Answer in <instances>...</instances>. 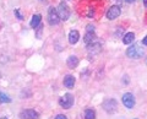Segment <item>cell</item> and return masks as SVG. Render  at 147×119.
Returning a JSON list of instances; mask_svg holds the SVG:
<instances>
[{
  "mask_svg": "<svg viewBox=\"0 0 147 119\" xmlns=\"http://www.w3.org/2000/svg\"><path fill=\"white\" fill-rule=\"evenodd\" d=\"M85 119H96V112L91 108H87L85 111Z\"/></svg>",
  "mask_w": 147,
  "mask_h": 119,
  "instance_id": "16",
  "label": "cell"
},
{
  "mask_svg": "<svg viewBox=\"0 0 147 119\" xmlns=\"http://www.w3.org/2000/svg\"><path fill=\"white\" fill-rule=\"evenodd\" d=\"M79 39H80V33H79V31L72 30L70 33H69V42H70L71 44H76L77 42H79Z\"/></svg>",
  "mask_w": 147,
  "mask_h": 119,
  "instance_id": "11",
  "label": "cell"
},
{
  "mask_svg": "<svg viewBox=\"0 0 147 119\" xmlns=\"http://www.w3.org/2000/svg\"><path fill=\"white\" fill-rule=\"evenodd\" d=\"M134 39H135V34L132 33V32H129V33H126L125 36H124L123 43H125V44H131L132 42H134Z\"/></svg>",
  "mask_w": 147,
  "mask_h": 119,
  "instance_id": "14",
  "label": "cell"
},
{
  "mask_svg": "<svg viewBox=\"0 0 147 119\" xmlns=\"http://www.w3.org/2000/svg\"><path fill=\"white\" fill-rule=\"evenodd\" d=\"M59 104H60L63 108H65V109H70L74 106V96L71 93L64 95L63 97L59 99Z\"/></svg>",
  "mask_w": 147,
  "mask_h": 119,
  "instance_id": "3",
  "label": "cell"
},
{
  "mask_svg": "<svg viewBox=\"0 0 147 119\" xmlns=\"http://www.w3.org/2000/svg\"><path fill=\"white\" fill-rule=\"evenodd\" d=\"M20 118L21 119H38L39 114L36 111H33V109H26V111H22L20 113Z\"/></svg>",
  "mask_w": 147,
  "mask_h": 119,
  "instance_id": "8",
  "label": "cell"
},
{
  "mask_svg": "<svg viewBox=\"0 0 147 119\" xmlns=\"http://www.w3.org/2000/svg\"><path fill=\"white\" fill-rule=\"evenodd\" d=\"M94 39H96V34H94V32H87L86 36L84 37L85 43H87V44H90V43H92V42H94Z\"/></svg>",
  "mask_w": 147,
  "mask_h": 119,
  "instance_id": "15",
  "label": "cell"
},
{
  "mask_svg": "<svg viewBox=\"0 0 147 119\" xmlns=\"http://www.w3.org/2000/svg\"><path fill=\"white\" fill-rule=\"evenodd\" d=\"M40 20H42V16L40 15H34L33 17H32V20H31V27L32 28H37L39 25H40Z\"/></svg>",
  "mask_w": 147,
  "mask_h": 119,
  "instance_id": "13",
  "label": "cell"
},
{
  "mask_svg": "<svg viewBox=\"0 0 147 119\" xmlns=\"http://www.w3.org/2000/svg\"><path fill=\"white\" fill-rule=\"evenodd\" d=\"M75 82H76V80L72 75H66L64 77V86L67 89H72L74 86H75Z\"/></svg>",
  "mask_w": 147,
  "mask_h": 119,
  "instance_id": "10",
  "label": "cell"
},
{
  "mask_svg": "<svg viewBox=\"0 0 147 119\" xmlns=\"http://www.w3.org/2000/svg\"><path fill=\"white\" fill-rule=\"evenodd\" d=\"M126 55L129 58H132V59H140L142 55H144V50H142L137 44H134V45H131V47L127 48Z\"/></svg>",
  "mask_w": 147,
  "mask_h": 119,
  "instance_id": "1",
  "label": "cell"
},
{
  "mask_svg": "<svg viewBox=\"0 0 147 119\" xmlns=\"http://www.w3.org/2000/svg\"><path fill=\"white\" fill-rule=\"evenodd\" d=\"M144 5L147 7V0H144Z\"/></svg>",
  "mask_w": 147,
  "mask_h": 119,
  "instance_id": "23",
  "label": "cell"
},
{
  "mask_svg": "<svg viewBox=\"0 0 147 119\" xmlns=\"http://www.w3.org/2000/svg\"><path fill=\"white\" fill-rule=\"evenodd\" d=\"M87 50H88L90 55H97L102 52V44L98 42H92L87 45Z\"/></svg>",
  "mask_w": 147,
  "mask_h": 119,
  "instance_id": "6",
  "label": "cell"
},
{
  "mask_svg": "<svg viewBox=\"0 0 147 119\" xmlns=\"http://www.w3.org/2000/svg\"><path fill=\"white\" fill-rule=\"evenodd\" d=\"M54 119H67V117H66V116H64V114H58V116L55 117Z\"/></svg>",
  "mask_w": 147,
  "mask_h": 119,
  "instance_id": "21",
  "label": "cell"
},
{
  "mask_svg": "<svg viewBox=\"0 0 147 119\" xmlns=\"http://www.w3.org/2000/svg\"><path fill=\"white\" fill-rule=\"evenodd\" d=\"M142 43H144L145 45H147V36H146V37H145L144 39H142Z\"/></svg>",
  "mask_w": 147,
  "mask_h": 119,
  "instance_id": "22",
  "label": "cell"
},
{
  "mask_svg": "<svg viewBox=\"0 0 147 119\" xmlns=\"http://www.w3.org/2000/svg\"><path fill=\"white\" fill-rule=\"evenodd\" d=\"M126 1H127V3H134L135 0H126Z\"/></svg>",
  "mask_w": 147,
  "mask_h": 119,
  "instance_id": "24",
  "label": "cell"
},
{
  "mask_svg": "<svg viewBox=\"0 0 147 119\" xmlns=\"http://www.w3.org/2000/svg\"><path fill=\"white\" fill-rule=\"evenodd\" d=\"M48 22H49V25H58L59 22H60V17H59L58 15V11H57V9H54V7H49V10H48Z\"/></svg>",
  "mask_w": 147,
  "mask_h": 119,
  "instance_id": "5",
  "label": "cell"
},
{
  "mask_svg": "<svg viewBox=\"0 0 147 119\" xmlns=\"http://www.w3.org/2000/svg\"><path fill=\"white\" fill-rule=\"evenodd\" d=\"M66 63H67V66L70 68V69H74V68H76L79 65V59H77V57H75V55H71V57L67 58Z\"/></svg>",
  "mask_w": 147,
  "mask_h": 119,
  "instance_id": "12",
  "label": "cell"
},
{
  "mask_svg": "<svg viewBox=\"0 0 147 119\" xmlns=\"http://www.w3.org/2000/svg\"><path fill=\"white\" fill-rule=\"evenodd\" d=\"M0 102H1V103H10L11 102V98L9 97L6 93H4V92L0 91Z\"/></svg>",
  "mask_w": 147,
  "mask_h": 119,
  "instance_id": "17",
  "label": "cell"
},
{
  "mask_svg": "<svg viewBox=\"0 0 147 119\" xmlns=\"http://www.w3.org/2000/svg\"><path fill=\"white\" fill-rule=\"evenodd\" d=\"M103 108H104L105 112H108V113H110V114H112V113H115V112H117V108H118L117 101L113 99V98L105 99L104 102H103Z\"/></svg>",
  "mask_w": 147,
  "mask_h": 119,
  "instance_id": "4",
  "label": "cell"
},
{
  "mask_svg": "<svg viewBox=\"0 0 147 119\" xmlns=\"http://www.w3.org/2000/svg\"><path fill=\"white\" fill-rule=\"evenodd\" d=\"M0 119H9V118H6V117H3V118H0Z\"/></svg>",
  "mask_w": 147,
  "mask_h": 119,
  "instance_id": "25",
  "label": "cell"
},
{
  "mask_svg": "<svg viewBox=\"0 0 147 119\" xmlns=\"http://www.w3.org/2000/svg\"><path fill=\"white\" fill-rule=\"evenodd\" d=\"M15 15L17 16V19H18V20H22V19H24V17H22V15H21V12H20V10H18V9H16V10H15Z\"/></svg>",
  "mask_w": 147,
  "mask_h": 119,
  "instance_id": "18",
  "label": "cell"
},
{
  "mask_svg": "<svg viewBox=\"0 0 147 119\" xmlns=\"http://www.w3.org/2000/svg\"><path fill=\"white\" fill-rule=\"evenodd\" d=\"M42 30H43V26H42V25H39V27H38V32H37V37H38V38H40V32H42Z\"/></svg>",
  "mask_w": 147,
  "mask_h": 119,
  "instance_id": "20",
  "label": "cell"
},
{
  "mask_svg": "<svg viewBox=\"0 0 147 119\" xmlns=\"http://www.w3.org/2000/svg\"><path fill=\"white\" fill-rule=\"evenodd\" d=\"M120 7L117 6V5H113V6H110L109 7V10L107 11V17L109 20H114V19H117V17L120 15Z\"/></svg>",
  "mask_w": 147,
  "mask_h": 119,
  "instance_id": "9",
  "label": "cell"
},
{
  "mask_svg": "<svg viewBox=\"0 0 147 119\" xmlns=\"http://www.w3.org/2000/svg\"><path fill=\"white\" fill-rule=\"evenodd\" d=\"M57 11H58V15H59V17H60V20H63V21H66L69 17H70V9H69L66 3L61 1L60 4H59Z\"/></svg>",
  "mask_w": 147,
  "mask_h": 119,
  "instance_id": "2",
  "label": "cell"
},
{
  "mask_svg": "<svg viewBox=\"0 0 147 119\" xmlns=\"http://www.w3.org/2000/svg\"><path fill=\"white\" fill-rule=\"evenodd\" d=\"M86 28H87V32H94V26H92V25H88Z\"/></svg>",
  "mask_w": 147,
  "mask_h": 119,
  "instance_id": "19",
  "label": "cell"
},
{
  "mask_svg": "<svg viewBox=\"0 0 147 119\" xmlns=\"http://www.w3.org/2000/svg\"><path fill=\"white\" fill-rule=\"evenodd\" d=\"M123 104L126 108H129V109L134 108V106H135V97H134V95L129 93V92L124 95L123 96Z\"/></svg>",
  "mask_w": 147,
  "mask_h": 119,
  "instance_id": "7",
  "label": "cell"
}]
</instances>
